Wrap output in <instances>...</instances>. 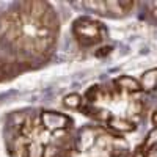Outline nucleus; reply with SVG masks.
<instances>
[{"label": "nucleus", "instance_id": "obj_3", "mask_svg": "<svg viewBox=\"0 0 157 157\" xmlns=\"http://www.w3.org/2000/svg\"><path fill=\"white\" fill-rule=\"evenodd\" d=\"M98 129L93 126H85L78 130L77 137L74 138V149L78 152H88L94 148L98 140Z\"/></svg>", "mask_w": 157, "mask_h": 157}, {"label": "nucleus", "instance_id": "obj_1", "mask_svg": "<svg viewBox=\"0 0 157 157\" xmlns=\"http://www.w3.org/2000/svg\"><path fill=\"white\" fill-rule=\"evenodd\" d=\"M72 33L74 38L77 39L78 46L82 47H93L98 46L99 43L104 41V38H107L109 32L104 25L91 17H78L72 24Z\"/></svg>", "mask_w": 157, "mask_h": 157}, {"label": "nucleus", "instance_id": "obj_8", "mask_svg": "<svg viewBox=\"0 0 157 157\" xmlns=\"http://www.w3.org/2000/svg\"><path fill=\"white\" fill-rule=\"evenodd\" d=\"M85 104V99L78 93H69L63 98V105L69 110H80Z\"/></svg>", "mask_w": 157, "mask_h": 157}, {"label": "nucleus", "instance_id": "obj_5", "mask_svg": "<svg viewBox=\"0 0 157 157\" xmlns=\"http://www.w3.org/2000/svg\"><path fill=\"white\" fill-rule=\"evenodd\" d=\"M107 126L116 134H127V132H134L135 130V123L129 118H120V116H112V120L107 123Z\"/></svg>", "mask_w": 157, "mask_h": 157}, {"label": "nucleus", "instance_id": "obj_7", "mask_svg": "<svg viewBox=\"0 0 157 157\" xmlns=\"http://www.w3.org/2000/svg\"><path fill=\"white\" fill-rule=\"evenodd\" d=\"M21 157H44V146L38 141H27L24 143Z\"/></svg>", "mask_w": 157, "mask_h": 157}, {"label": "nucleus", "instance_id": "obj_11", "mask_svg": "<svg viewBox=\"0 0 157 157\" xmlns=\"http://www.w3.org/2000/svg\"><path fill=\"white\" fill-rule=\"evenodd\" d=\"M110 157H127V155H110Z\"/></svg>", "mask_w": 157, "mask_h": 157}, {"label": "nucleus", "instance_id": "obj_4", "mask_svg": "<svg viewBox=\"0 0 157 157\" xmlns=\"http://www.w3.org/2000/svg\"><path fill=\"white\" fill-rule=\"evenodd\" d=\"M27 68H29L27 64L17 61L16 58L0 55V82L14 77L17 72H21L22 69H27Z\"/></svg>", "mask_w": 157, "mask_h": 157}, {"label": "nucleus", "instance_id": "obj_2", "mask_svg": "<svg viewBox=\"0 0 157 157\" xmlns=\"http://www.w3.org/2000/svg\"><path fill=\"white\" fill-rule=\"evenodd\" d=\"M39 118H41V127L52 134L61 132V130H69L74 124L71 116L55 110H43L39 113Z\"/></svg>", "mask_w": 157, "mask_h": 157}, {"label": "nucleus", "instance_id": "obj_6", "mask_svg": "<svg viewBox=\"0 0 157 157\" xmlns=\"http://www.w3.org/2000/svg\"><path fill=\"white\" fill-rule=\"evenodd\" d=\"M115 86L120 88L121 91H126V93H138V91H141V85L138 80H135V78H132L130 75H121L115 78Z\"/></svg>", "mask_w": 157, "mask_h": 157}, {"label": "nucleus", "instance_id": "obj_10", "mask_svg": "<svg viewBox=\"0 0 157 157\" xmlns=\"http://www.w3.org/2000/svg\"><path fill=\"white\" fill-rule=\"evenodd\" d=\"M134 157H148V154H146V151H141V149H138V151H135Z\"/></svg>", "mask_w": 157, "mask_h": 157}, {"label": "nucleus", "instance_id": "obj_9", "mask_svg": "<svg viewBox=\"0 0 157 157\" xmlns=\"http://www.w3.org/2000/svg\"><path fill=\"white\" fill-rule=\"evenodd\" d=\"M141 90H152L157 86V69H149L141 75Z\"/></svg>", "mask_w": 157, "mask_h": 157}]
</instances>
